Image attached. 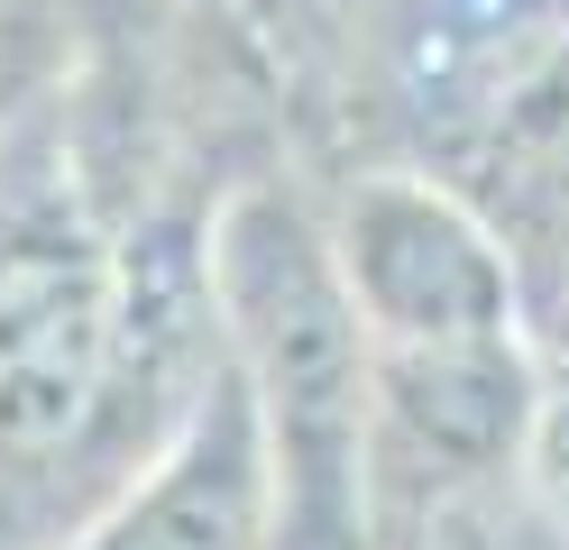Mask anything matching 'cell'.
I'll return each instance as SVG.
<instances>
[{
	"mask_svg": "<svg viewBox=\"0 0 569 550\" xmlns=\"http://www.w3.org/2000/svg\"><path fill=\"white\" fill-rule=\"evenodd\" d=\"M64 550H276V468L230 358L202 377L166 450L120 496H101Z\"/></svg>",
	"mask_w": 569,
	"mask_h": 550,
	"instance_id": "cell-4",
	"label": "cell"
},
{
	"mask_svg": "<svg viewBox=\"0 0 569 550\" xmlns=\"http://www.w3.org/2000/svg\"><path fill=\"white\" fill-rule=\"evenodd\" d=\"M221 367L202 257L174 239L129 248L83 202V174L38 110L0 147V487H38L92 450L138 477L166 431L138 403L184 413Z\"/></svg>",
	"mask_w": 569,
	"mask_h": 550,
	"instance_id": "cell-1",
	"label": "cell"
},
{
	"mask_svg": "<svg viewBox=\"0 0 569 550\" xmlns=\"http://www.w3.org/2000/svg\"><path fill=\"white\" fill-rule=\"evenodd\" d=\"M532 440H542V377L523 330L377 349V477L405 468L432 487H469L523 459Z\"/></svg>",
	"mask_w": 569,
	"mask_h": 550,
	"instance_id": "cell-5",
	"label": "cell"
},
{
	"mask_svg": "<svg viewBox=\"0 0 569 550\" xmlns=\"http://www.w3.org/2000/svg\"><path fill=\"white\" fill-rule=\"evenodd\" d=\"M331 230V267L359 303L377 349H432V340H496L515 330L523 293H515V257L487 220L422 174H368L340 202Z\"/></svg>",
	"mask_w": 569,
	"mask_h": 550,
	"instance_id": "cell-3",
	"label": "cell"
},
{
	"mask_svg": "<svg viewBox=\"0 0 569 550\" xmlns=\"http://www.w3.org/2000/svg\"><path fill=\"white\" fill-rule=\"evenodd\" d=\"M74 19L83 0H0V147L56 101L74 64Z\"/></svg>",
	"mask_w": 569,
	"mask_h": 550,
	"instance_id": "cell-6",
	"label": "cell"
},
{
	"mask_svg": "<svg viewBox=\"0 0 569 550\" xmlns=\"http://www.w3.org/2000/svg\"><path fill=\"white\" fill-rule=\"evenodd\" d=\"M532 459H542V468H551V487L569 496V386L542 394V440H532Z\"/></svg>",
	"mask_w": 569,
	"mask_h": 550,
	"instance_id": "cell-7",
	"label": "cell"
},
{
	"mask_svg": "<svg viewBox=\"0 0 569 550\" xmlns=\"http://www.w3.org/2000/svg\"><path fill=\"white\" fill-rule=\"evenodd\" d=\"M202 284L276 468V550H368L377 496V340L295 193H230Z\"/></svg>",
	"mask_w": 569,
	"mask_h": 550,
	"instance_id": "cell-2",
	"label": "cell"
}]
</instances>
